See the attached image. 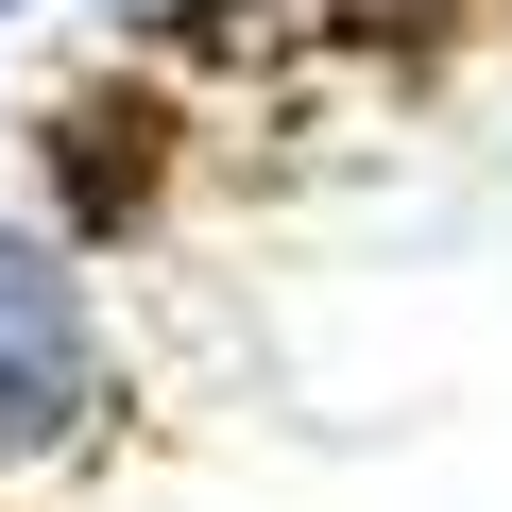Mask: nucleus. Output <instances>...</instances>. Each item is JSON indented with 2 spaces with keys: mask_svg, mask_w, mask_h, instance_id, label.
<instances>
[{
  "mask_svg": "<svg viewBox=\"0 0 512 512\" xmlns=\"http://www.w3.org/2000/svg\"><path fill=\"white\" fill-rule=\"evenodd\" d=\"M86 393H103V325H86V291L52 274L35 239H0V461L69 444Z\"/></svg>",
  "mask_w": 512,
  "mask_h": 512,
  "instance_id": "obj_1",
  "label": "nucleus"
}]
</instances>
